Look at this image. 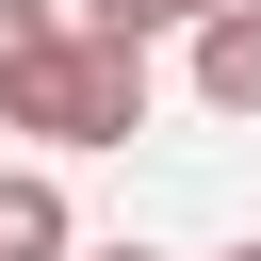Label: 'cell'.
<instances>
[{
    "instance_id": "1",
    "label": "cell",
    "mask_w": 261,
    "mask_h": 261,
    "mask_svg": "<svg viewBox=\"0 0 261 261\" xmlns=\"http://www.w3.org/2000/svg\"><path fill=\"white\" fill-rule=\"evenodd\" d=\"M0 130H33V147H130V130H147V49L49 33V49L0 82Z\"/></svg>"
},
{
    "instance_id": "2",
    "label": "cell",
    "mask_w": 261,
    "mask_h": 261,
    "mask_svg": "<svg viewBox=\"0 0 261 261\" xmlns=\"http://www.w3.org/2000/svg\"><path fill=\"white\" fill-rule=\"evenodd\" d=\"M196 114H261V0L196 16Z\"/></svg>"
},
{
    "instance_id": "3",
    "label": "cell",
    "mask_w": 261,
    "mask_h": 261,
    "mask_svg": "<svg viewBox=\"0 0 261 261\" xmlns=\"http://www.w3.org/2000/svg\"><path fill=\"white\" fill-rule=\"evenodd\" d=\"M82 228H65V179L49 163H0V261H65Z\"/></svg>"
},
{
    "instance_id": "4",
    "label": "cell",
    "mask_w": 261,
    "mask_h": 261,
    "mask_svg": "<svg viewBox=\"0 0 261 261\" xmlns=\"http://www.w3.org/2000/svg\"><path fill=\"white\" fill-rule=\"evenodd\" d=\"M49 33H65V16H49V0H0V82H16V65H33V49H49Z\"/></svg>"
},
{
    "instance_id": "5",
    "label": "cell",
    "mask_w": 261,
    "mask_h": 261,
    "mask_svg": "<svg viewBox=\"0 0 261 261\" xmlns=\"http://www.w3.org/2000/svg\"><path fill=\"white\" fill-rule=\"evenodd\" d=\"M65 33H114V49H147V33H163V16H147V0H82V16H65Z\"/></svg>"
},
{
    "instance_id": "6",
    "label": "cell",
    "mask_w": 261,
    "mask_h": 261,
    "mask_svg": "<svg viewBox=\"0 0 261 261\" xmlns=\"http://www.w3.org/2000/svg\"><path fill=\"white\" fill-rule=\"evenodd\" d=\"M147 16H228V0H147Z\"/></svg>"
},
{
    "instance_id": "7",
    "label": "cell",
    "mask_w": 261,
    "mask_h": 261,
    "mask_svg": "<svg viewBox=\"0 0 261 261\" xmlns=\"http://www.w3.org/2000/svg\"><path fill=\"white\" fill-rule=\"evenodd\" d=\"M65 261H147V245H65Z\"/></svg>"
},
{
    "instance_id": "8",
    "label": "cell",
    "mask_w": 261,
    "mask_h": 261,
    "mask_svg": "<svg viewBox=\"0 0 261 261\" xmlns=\"http://www.w3.org/2000/svg\"><path fill=\"white\" fill-rule=\"evenodd\" d=\"M228 261H261V245H228Z\"/></svg>"
}]
</instances>
